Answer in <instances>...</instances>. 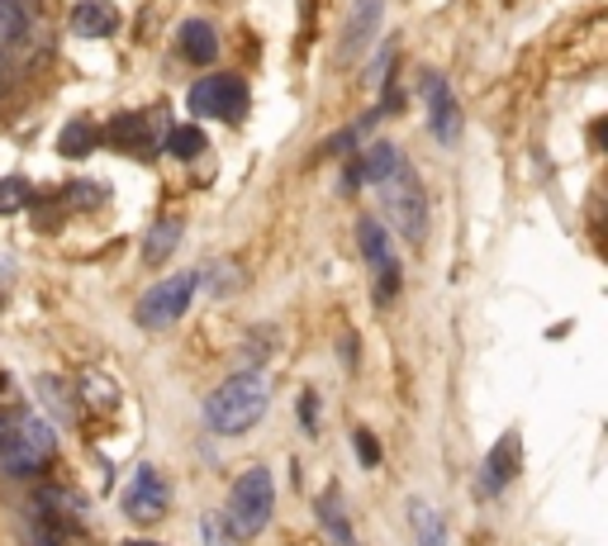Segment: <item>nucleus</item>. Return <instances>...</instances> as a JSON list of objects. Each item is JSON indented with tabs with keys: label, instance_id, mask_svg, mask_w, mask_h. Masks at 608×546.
<instances>
[{
	"label": "nucleus",
	"instance_id": "f257e3e1",
	"mask_svg": "<svg viewBox=\"0 0 608 546\" xmlns=\"http://www.w3.org/2000/svg\"><path fill=\"white\" fill-rule=\"evenodd\" d=\"M271 405V385L262 371H243L224 381L204 399V427L219 437H233V433H248V427L262 423V413Z\"/></svg>",
	"mask_w": 608,
	"mask_h": 546
},
{
	"label": "nucleus",
	"instance_id": "f03ea898",
	"mask_svg": "<svg viewBox=\"0 0 608 546\" xmlns=\"http://www.w3.org/2000/svg\"><path fill=\"white\" fill-rule=\"evenodd\" d=\"M381 210L405 243H423V233H429V200H423L419 176H413L405 162L381 181Z\"/></svg>",
	"mask_w": 608,
	"mask_h": 546
},
{
	"label": "nucleus",
	"instance_id": "7ed1b4c3",
	"mask_svg": "<svg viewBox=\"0 0 608 546\" xmlns=\"http://www.w3.org/2000/svg\"><path fill=\"white\" fill-rule=\"evenodd\" d=\"M53 451H58L53 427L38 419V413H20V419L10 423L5 442H0V466H5L10 475H38L53 461Z\"/></svg>",
	"mask_w": 608,
	"mask_h": 546
},
{
	"label": "nucleus",
	"instance_id": "20e7f679",
	"mask_svg": "<svg viewBox=\"0 0 608 546\" xmlns=\"http://www.w3.org/2000/svg\"><path fill=\"white\" fill-rule=\"evenodd\" d=\"M271 509H276V485H271L266 466H252V471L238 475V485L228 494V528L238 537H252V532L266 528Z\"/></svg>",
	"mask_w": 608,
	"mask_h": 546
},
{
	"label": "nucleus",
	"instance_id": "39448f33",
	"mask_svg": "<svg viewBox=\"0 0 608 546\" xmlns=\"http://www.w3.org/2000/svg\"><path fill=\"white\" fill-rule=\"evenodd\" d=\"M196 290H200V276H196V271L166 276V281H158V285H152V290L144 295V300L134 305V319L144 323V328H172V323H181V314L190 309Z\"/></svg>",
	"mask_w": 608,
	"mask_h": 546
},
{
	"label": "nucleus",
	"instance_id": "423d86ee",
	"mask_svg": "<svg viewBox=\"0 0 608 546\" xmlns=\"http://www.w3.org/2000/svg\"><path fill=\"white\" fill-rule=\"evenodd\" d=\"M186 106H190V114H200V120L238 124L243 114H248L252 96H248V86H243L238 76H204V82L190 86Z\"/></svg>",
	"mask_w": 608,
	"mask_h": 546
},
{
	"label": "nucleus",
	"instance_id": "0eeeda50",
	"mask_svg": "<svg viewBox=\"0 0 608 546\" xmlns=\"http://www.w3.org/2000/svg\"><path fill=\"white\" fill-rule=\"evenodd\" d=\"M357 243H361L367 266L376 271V305H390L399 295V262H395L390 233H385L381 219H361V224H357Z\"/></svg>",
	"mask_w": 608,
	"mask_h": 546
},
{
	"label": "nucleus",
	"instance_id": "6e6552de",
	"mask_svg": "<svg viewBox=\"0 0 608 546\" xmlns=\"http://www.w3.org/2000/svg\"><path fill=\"white\" fill-rule=\"evenodd\" d=\"M166 504H172V489H166L162 471H152V466H138L134 480L124 485V513L134 518V523H152V518L166 513Z\"/></svg>",
	"mask_w": 608,
	"mask_h": 546
},
{
	"label": "nucleus",
	"instance_id": "1a4fd4ad",
	"mask_svg": "<svg viewBox=\"0 0 608 546\" xmlns=\"http://www.w3.org/2000/svg\"><path fill=\"white\" fill-rule=\"evenodd\" d=\"M423 96H429V128L437 142H457L461 134V110H457V96H451V86L443 76H429L423 82Z\"/></svg>",
	"mask_w": 608,
	"mask_h": 546
},
{
	"label": "nucleus",
	"instance_id": "9d476101",
	"mask_svg": "<svg viewBox=\"0 0 608 546\" xmlns=\"http://www.w3.org/2000/svg\"><path fill=\"white\" fill-rule=\"evenodd\" d=\"M399 162H405V158H399V148H395V142H385V138L367 142V152H361V158L352 162V172H347V186H343V190H357L361 181H376V186H381V181L390 176Z\"/></svg>",
	"mask_w": 608,
	"mask_h": 546
},
{
	"label": "nucleus",
	"instance_id": "9b49d317",
	"mask_svg": "<svg viewBox=\"0 0 608 546\" xmlns=\"http://www.w3.org/2000/svg\"><path fill=\"white\" fill-rule=\"evenodd\" d=\"M519 461H523L519 433H504L495 442V451L485 457V494H504V489H509V480L519 475Z\"/></svg>",
	"mask_w": 608,
	"mask_h": 546
},
{
	"label": "nucleus",
	"instance_id": "f8f14e48",
	"mask_svg": "<svg viewBox=\"0 0 608 546\" xmlns=\"http://www.w3.org/2000/svg\"><path fill=\"white\" fill-rule=\"evenodd\" d=\"M152 124H158V114H114L110 128H106V142L120 152H148L152 148Z\"/></svg>",
	"mask_w": 608,
	"mask_h": 546
},
{
	"label": "nucleus",
	"instance_id": "ddd939ff",
	"mask_svg": "<svg viewBox=\"0 0 608 546\" xmlns=\"http://www.w3.org/2000/svg\"><path fill=\"white\" fill-rule=\"evenodd\" d=\"M381 15H385L381 0H357V5H352V20H347V38H343V53H347V58H357L361 48L376 38Z\"/></svg>",
	"mask_w": 608,
	"mask_h": 546
},
{
	"label": "nucleus",
	"instance_id": "4468645a",
	"mask_svg": "<svg viewBox=\"0 0 608 546\" xmlns=\"http://www.w3.org/2000/svg\"><path fill=\"white\" fill-rule=\"evenodd\" d=\"M72 29L82 38H110L120 29V10L106 0H82V5H72Z\"/></svg>",
	"mask_w": 608,
	"mask_h": 546
},
{
	"label": "nucleus",
	"instance_id": "2eb2a0df",
	"mask_svg": "<svg viewBox=\"0 0 608 546\" xmlns=\"http://www.w3.org/2000/svg\"><path fill=\"white\" fill-rule=\"evenodd\" d=\"M181 53H186L190 62H214L219 58L214 24H204V20H186V24H181Z\"/></svg>",
	"mask_w": 608,
	"mask_h": 546
},
{
	"label": "nucleus",
	"instance_id": "dca6fc26",
	"mask_svg": "<svg viewBox=\"0 0 608 546\" xmlns=\"http://www.w3.org/2000/svg\"><path fill=\"white\" fill-rule=\"evenodd\" d=\"M29 34H34L29 0H0V38H5V44H24Z\"/></svg>",
	"mask_w": 608,
	"mask_h": 546
},
{
	"label": "nucleus",
	"instance_id": "f3484780",
	"mask_svg": "<svg viewBox=\"0 0 608 546\" xmlns=\"http://www.w3.org/2000/svg\"><path fill=\"white\" fill-rule=\"evenodd\" d=\"M176 243H181V219L162 214L158 224L148 228V238H144V257H148V262H166V257L176 252Z\"/></svg>",
	"mask_w": 608,
	"mask_h": 546
},
{
	"label": "nucleus",
	"instance_id": "a211bd4d",
	"mask_svg": "<svg viewBox=\"0 0 608 546\" xmlns=\"http://www.w3.org/2000/svg\"><path fill=\"white\" fill-rule=\"evenodd\" d=\"M409 523H413V537L419 546H443L447 542V528H443V513L423 499H409Z\"/></svg>",
	"mask_w": 608,
	"mask_h": 546
},
{
	"label": "nucleus",
	"instance_id": "6ab92c4d",
	"mask_svg": "<svg viewBox=\"0 0 608 546\" xmlns=\"http://www.w3.org/2000/svg\"><path fill=\"white\" fill-rule=\"evenodd\" d=\"M38 395H44L48 405L58 409V419H62V423H76V413H82V399H76V385L67 389V381H58V375H44V381H38Z\"/></svg>",
	"mask_w": 608,
	"mask_h": 546
},
{
	"label": "nucleus",
	"instance_id": "aec40b11",
	"mask_svg": "<svg viewBox=\"0 0 608 546\" xmlns=\"http://www.w3.org/2000/svg\"><path fill=\"white\" fill-rule=\"evenodd\" d=\"M204 128H196V124H176V128H166V152L172 158H181V162H190V158H200L204 152Z\"/></svg>",
	"mask_w": 608,
	"mask_h": 546
},
{
	"label": "nucleus",
	"instance_id": "412c9836",
	"mask_svg": "<svg viewBox=\"0 0 608 546\" xmlns=\"http://www.w3.org/2000/svg\"><path fill=\"white\" fill-rule=\"evenodd\" d=\"M34 204V190L24 176H0V214H20Z\"/></svg>",
	"mask_w": 608,
	"mask_h": 546
},
{
	"label": "nucleus",
	"instance_id": "4be33fe9",
	"mask_svg": "<svg viewBox=\"0 0 608 546\" xmlns=\"http://www.w3.org/2000/svg\"><path fill=\"white\" fill-rule=\"evenodd\" d=\"M319 518H323V528L333 532V542H338V546H357L352 528H347V513L338 509V499H333V494H323V499H319Z\"/></svg>",
	"mask_w": 608,
	"mask_h": 546
},
{
	"label": "nucleus",
	"instance_id": "5701e85b",
	"mask_svg": "<svg viewBox=\"0 0 608 546\" xmlns=\"http://www.w3.org/2000/svg\"><path fill=\"white\" fill-rule=\"evenodd\" d=\"M90 148H96V128H90V124H67V128H62V138H58L62 158H86Z\"/></svg>",
	"mask_w": 608,
	"mask_h": 546
},
{
	"label": "nucleus",
	"instance_id": "b1692460",
	"mask_svg": "<svg viewBox=\"0 0 608 546\" xmlns=\"http://www.w3.org/2000/svg\"><path fill=\"white\" fill-rule=\"evenodd\" d=\"M200 532H204V546H243V542H238V532H233V528H228L219 513H210V518H204V523H200Z\"/></svg>",
	"mask_w": 608,
	"mask_h": 546
},
{
	"label": "nucleus",
	"instance_id": "393cba45",
	"mask_svg": "<svg viewBox=\"0 0 608 546\" xmlns=\"http://www.w3.org/2000/svg\"><path fill=\"white\" fill-rule=\"evenodd\" d=\"M357 461H361V466H376V461H381V451H376V437H371L367 427H357Z\"/></svg>",
	"mask_w": 608,
	"mask_h": 546
},
{
	"label": "nucleus",
	"instance_id": "a878e982",
	"mask_svg": "<svg viewBox=\"0 0 608 546\" xmlns=\"http://www.w3.org/2000/svg\"><path fill=\"white\" fill-rule=\"evenodd\" d=\"M10 82H15V67H10V58L0 53V96H5V90H10Z\"/></svg>",
	"mask_w": 608,
	"mask_h": 546
},
{
	"label": "nucleus",
	"instance_id": "bb28decb",
	"mask_svg": "<svg viewBox=\"0 0 608 546\" xmlns=\"http://www.w3.org/2000/svg\"><path fill=\"white\" fill-rule=\"evenodd\" d=\"M300 423L314 427V395H305V399H300Z\"/></svg>",
	"mask_w": 608,
	"mask_h": 546
},
{
	"label": "nucleus",
	"instance_id": "cd10ccee",
	"mask_svg": "<svg viewBox=\"0 0 608 546\" xmlns=\"http://www.w3.org/2000/svg\"><path fill=\"white\" fill-rule=\"evenodd\" d=\"M10 423H15V413H0V442H5V433H10Z\"/></svg>",
	"mask_w": 608,
	"mask_h": 546
},
{
	"label": "nucleus",
	"instance_id": "c85d7f7f",
	"mask_svg": "<svg viewBox=\"0 0 608 546\" xmlns=\"http://www.w3.org/2000/svg\"><path fill=\"white\" fill-rule=\"evenodd\" d=\"M124 546H158V542H124Z\"/></svg>",
	"mask_w": 608,
	"mask_h": 546
}]
</instances>
